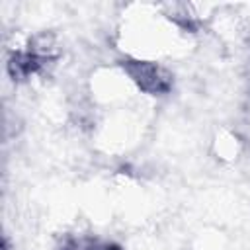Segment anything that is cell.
Wrapping results in <instances>:
<instances>
[{
  "label": "cell",
  "instance_id": "obj_1",
  "mask_svg": "<svg viewBox=\"0 0 250 250\" xmlns=\"http://www.w3.org/2000/svg\"><path fill=\"white\" fill-rule=\"evenodd\" d=\"M129 80L146 94H164L170 90V74L152 61H133L125 66Z\"/></svg>",
  "mask_w": 250,
  "mask_h": 250
}]
</instances>
